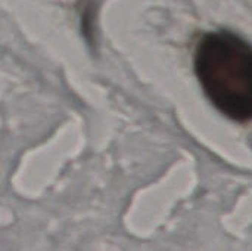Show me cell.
<instances>
[{
    "label": "cell",
    "mask_w": 252,
    "mask_h": 251,
    "mask_svg": "<svg viewBox=\"0 0 252 251\" xmlns=\"http://www.w3.org/2000/svg\"><path fill=\"white\" fill-rule=\"evenodd\" d=\"M193 65L210 102L235 121L252 120V44L230 31L207 33Z\"/></svg>",
    "instance_id": "1"
}]
</instances>
